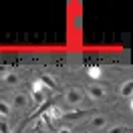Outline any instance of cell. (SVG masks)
Segmentation results:
<instances>
[{
  "instance_id": "52a82bcc",
  "label": "cell",
  "mask_w": 133,
  "mask_h": 133,
  "mask_svg": "<svg viewBox=\"0 0 133 133\" xmlns=\"http://www.w3.org/2000/svg\"><path fill=\"white\" fill-rule=\"evenodd\" d=\"M2 79H4V83H6V85H12V87L20 83V77H18L16 73H6V75L2 77Z\"/></svg>"
},
{
  "instance_id": "277c9868",
  "label": "cell",
  "mask_w": 133,
  "mask_h": 133,
  "mask_svg": "<svg viewBox=\"0 0 133 133\" xmlns=\"http://www.w3.org/2000/svg\"><path fill=\"white\" fill-rule=\"evenodd\" d=\"M41 83H42V87L46 89V91H57V81L52 79L50 75H41Z\"/></svg>"
},
{
  "instance_id": "ac0fdd59",
  "label": "cell",
  "mask_w": 133,
  "mask_h": 133,
  "mask_svg": "<svg viewBox=\"0 0 133 133\" xmlns=\"http://www.w3.org/2000/svg\"><path fill=\"white\" fill-rule=\"evenodd\" d=\"M16 133H22V129H18V131H16Z\"/></svg>"
},
{
  "instance_id": "8fae6325",
  "label": "cell",
  "mask_w": 133,
  "mask_h": 133,
  "mask_svg": "<svg viewBox=\"0 0 133 133\" xmlns=\"http://www.w3.org/2000/svg\"><path fill=\"white\" fill-rule=\"evenodd\" d=\"M83 115H85V111H73V113H63V117H65V119H69V121H75V119H81Z\"/></svg>"
},
{
  "instance_id": "30bf717a",
  "label": "cell",
  "mask_w": 133,
  "mask_h": 133,
  "mask_svg": "<svg viewBox=\"0 0 133 133\" xmlns=\"http://www.w3.org/2000/svg\"><path fill=\"white\" fill-rule=\"evenodd\" d=\"M46 115H49L50 119H61V117H63V111H61L58 107H49Z\"/></svg>"
},
{
  "instance_id": "9c48e42d",
  "label": "cell",
  "mask_w": 133,
  "mask_h": 133,
  "mask_svg": "<svg viewBox=\"0 0 133 133\" xmlns=\"http://www.w3.org/2000/svg\"><path fill=\"white\" fill-rule=\"evenodd\" d=\"M12 115V109H10V105L6 103V101H0V117H10Z\"/></svg>"
},
{
  "instance_id": "3957f363",
  "label": "cell",
  "mask_w": 133,
  "mask_h": 133,
  "mask_svg": "<svg viewBox=\"0 0 133 133\" xmlns=\"http://www.w3.org/2000/svg\"><path fill=\"white\" fill-rule=\"evenodd\" d=\"M28 103H30V97H28L26 93H16V95L12 97V107L26 109V107H28Z\"/></svg>"
},
{
  "instance_id": "5b68a950",
  "label": "cell",
  "mask_w": 133,
  "mask_h": 133,
  "mask_svg": "<svg viewBox=\"0 0 133 133\" xmlns=\"http://www.w3.org/2000/svg\"><path fill=\"white\" fill-rule=\"evenodd\" d=\"M30 101H32L34 107H41L42 103H44V91H34V93H30Z\"/></svg>"
},
{
  "instance_id": "8992f818",
  "label": "cell",
  "mask_w": 133,
  "mask_h": 133,
  "mask_svg": "<svg viewBox=\"0 0 133 133\" xmlns=\"http://www.w3.org/2000/svg\"><path fill=\"white\" fill-rule=\"evenodd\" d=\"M91 125L95 127V129H103L105 125H107V117H103V115H95L91 119Z\"/></svg>"
},
{
  "instance_id": "e0dca14e",
  "label": "cell",
  "mask_w": 133,
  "mask_h": 133,
  "mask_svg": "<svg viewBox=\"0 0 133 133\" xmlns=\"http://www.w3.org/2000/svg\"><path fill=\"white\" fill-rule=\"evenodd\" d=\"M36 133H46V131H42V129H38V131H36Z\"/></svg>"
},
{
  "instance_id": "9a60e30c",
  "label": "cell",
  "mask_w": 133,
  "mask_h": 133,
  "mask_svg": "<svg viewBox=\"0 0 133 133\" xmlns=\"http://www.w3.org/2000/svg\"><path fill=\"white\" fill-rule=\"evenodd\" d=\"M10 131V127H8V123H6V121H2V119H0V133H8Z\"/></svg>"
},
{
  "instance_id": "5bb4252c",
  "label": "cell",
  "mask_w": 133,
  "mask_h": 133,
  "mask_svg": "<svg viewBox=\"0 0 133 133\" xmlns=\"http://www.w3.org/2000/svg\"><path fill=\"white\" fill-rule=\"evenodd\" d=\"M34 91H46V89L42 87L41 79H36V81H34V83H32V91H30V93H34Z\"/></svg>"
},
{
  "instance_id": "ba28073f",
  "label": "cell",
  "mask_w": 133,
  "mask_h": 133,
  "mask_svg": "<svg viewBox=\"0 0 133 133\" xmlns=\"http://www.w3.org/2000/svg\"><path fill=\"white\" fill-rule=\"evenodd\" d=\"M131 89H133V81L129 79L127 83H123V85H121V89H119V93H121L123 97H131Z\"/></svg>"
},
{
  "instance_id": "4fadbf2b",
  "label": "cell",
  "mask_w": 133,
  "mask_h": 133,
  "mask_svg": "<svg viewBox=\"0 0 133 133\" xmlns=\"http://www.w3.org/2000/svg\"><path fill=\"white\" fill-rule=\"evenodd\" d=\"M107 133H127V127H125V125H115V127H111Z\"/></svg>"
},
{
  "instance_id": "7c38bea8",
  "label": "cell",
  "mask_w": 133,
  "mask_h": 133,
  "mask_svg": "<svg viewBox=\"0 0 133 133\" xmlns=\"http://www.w3.org/2000/svg\"><path fill=\"white\" fill-rule=\"evenodd\" d=\"M87 73H89L91 79H99V77H101V69H99V66H89V71H87Z\"/></svg>"
},
{
  "instance_id": "6da1fadb",
  "label": "cell",
  "mask_w": 133,
  "mask_h": 133,
  "mask_svg": "<svg viewBox=\"0 0 133 133\" xmlns=\"http://www.w3.org/2000/svg\"><path fill=\"white\" fill-rule=\"evenodd\" d=\"M83 99H85V91L81 87H71V89L65 93V101H66V105H71V107L81 105Z\"/></svg>"
},
{
  "instance_id": "7a4b0ae2",
  "label": "cell",
  "mask_w": 133,
  "mask_h": 133,
  "mask_svg": "<svg viewBox=\"0 0 133 133\" xmlns=\"http://www.w3.org/2000/svg\"><path fill=\"white\" fill-rule=\"evenodd\" d=\"M85 91H87V95H89L93 101H103L107 97V89H105L103 85H97V83H91Z\"/></svg>"
},
{
  "instance_id": "2e32d148",
  "label": "cell",
  "mask_w": 133,
  "mask_h": 133,
  "mask_svg": "<svg viewBox=\"0 0 133 133\" xmlns=\"http://www.w3.org/2000/svg\"><path fill=\"white\" fill-rule=\"evenodd\" d=\"M58 133H73V131H71L69 127H61V129H58Z\"/></svg>"
}]
</instances>
